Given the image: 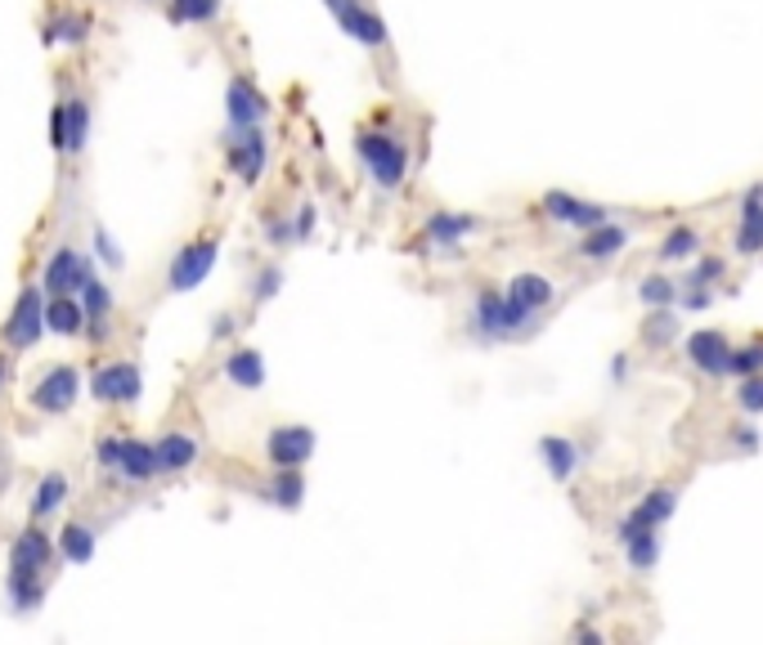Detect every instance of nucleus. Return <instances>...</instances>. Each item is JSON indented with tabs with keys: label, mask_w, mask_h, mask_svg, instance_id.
Masks as SVG:
<instances>
[{
	"label": "nucleus",
	"mask_w": 763,
	"mask_h": 645,
	"mask_svg": "<svg viewBox=\"0 0 763 645\" xmlns=\"http://www.w3.org/2000/svg\"><path fill=\"white\" fill-rule=\"evenodd\" d=\"M355 153H359V162L373 171L378 188H386V194H395V188L405 184V175H409V148L399 144L395 135H386V131H365V135L355 139Z\"/></svg>",
	"instance_id": "obj_1"
},
{
	"label": "nucleus",
	"mask_w": 763,
	"mask_h": 645,
	"mask_svg": "<svg viewBox=\"0 0 763 645\" xmlns=\"http://www.w3.org/2000/svg\"><path fill=\"white\" fill-rule=\"evenodd\" d=\"M471 323H477V332L481 336H490V340H503V336H517V332H526L530 323H534V314L530 310H521L513 296L507 292H499V287H481L477 292V310H471Z\"/></svg>",
	"instance_id": "obj_2"
},
{
	"label": "nucleus",
	"mask_w": 763,
	"mask_h": 645,
	"mask_svg": "<svg viewBox=\"0 0 763 645\" xmlns=\"http://www.w3.org/2000/svg\"><path fill=\"white\" fill-rule=\"evenodd\" d=\"M99 467H108L126 484H144V480L162 475L158 444H144V439H103L99 444Z\"/></svg>",
	"instance_id": "obj_3"
},
{
	"label": "nucleus",
	"mask_w": 763,
	"mask_h": 645,
	"mask_svg": "<svg viewBox=\"0 0 763 645\" xmlns=\"http://www.w3.org/2000/svg\"><path fill=\"white\" fill-rule=\"evenodd\" d=\"M539 215L553 220V224H570V230H598V224L611 220V207L575 198V194H562V188H549V194L539 198Z\"/></svg>",
	"instance_id": "obj_4"
},
{
	"label": "nucleus",
	"mask_w": 763,
	"mask_h": 645,
	"mask_svg": "<svg viewBox=\"0 0 763 645\" xmlns=\"http://www.w3.org/2000/svg\"><path fill=\"white\" fill-rule=\"evenodd\" d=\"M216 256H221V243H216V238H198L189 247H180L175 260H171V270H167V287L171 292L202 287V278L216 270Z\"/></svg>",
	"instance_id": "obj_5"
},
{
	"label": "nucleus",
	"mask_w": 763,
	"mask_h": 645,
	"mask_svg": "<svg viewBox=\"0 0 763 645\" xmlns=\"http://www.w3.org/2000/svg\"><path fill=\"white\" fill-rule=\"evenodd\" d=\"M77 395H82V376H77V368L72 363H59V368H50L41 382L32 386V395H27V404L36 408V412H46V417H59V412H67L72 404H77Z\"/></svg>",
	"instance_id": "obj_6"
},
{
	"label": "nucleus",
	"mask_w": 763,
	"mask_h": 645,
	"mask_svg": "<svg viewBox=\"0 0 763 645\" xmlns=\"http://www.w3.org/2000/svg\"><path fill=\"white\" fill-rule=\"evenodd\" d=\"M46 287H23V296L14 300V310H10V323H5V340L14 350H32L36 340H41L46 327V300H41Z\"/></svg>",
	"instance_id": "obj_7"
},
{
	"label": "nucleus",
	"mask_w": 763,
	"mask_h": 645,
	"mask_svg": "<svg viewBox=\"0 0 763 645\" xmlns=\"http://www.w3.org/2000/svg\"><path fill=\"white\" fill-rule=\"evenodd\" d=\"M687 363H692L701 376H728L733 368V340L723 336L718 327H697L687 332Z\"/></svg>",
	"instance_id": "obj_8"
},
{
	"label": "nucleus",
	"mask_w": 763,
	"mask_h": 645,
	"mask_svg": "<svg viewBox=\"0 0 763 645\" xmlns=\"http://www.w3.org/2000/svg\"><path fill=\"white\" fill-rule=\"evenodd\" d=\"M674 511H678V493H674V488H665V484H661V488H647L642 498H638V507L620 520L615 538H620V547H625L633 534H642V529H661Z\"/></svg>",
	"instance_id": "obj_9"
},
{
	"label": "nucleus",
	"mask_w": 763,
	"mask_h": 645,
	"mask_svg": "<svg viewBox=\"0 0 763 645\" xmlns=\"http://www.w3.org/2000/svg\"><path fill=\"white\" fill-rule=\"evenodd\" d=\"M144 390V376L135 363H103L90 372V395L95 404H135Z\"/></svg>",
	"instance_id": "obj_10"
},
{
	"label": "nucleus",
	"mask_w": 763,
	"mask_h": 645,
	"mask_svg": "<svg viewBox=\"0 0 763 645\" xmlns=\"http://www.w3.org/2000/svg\"><path fill=\"white\" fill-rule=\"evenodd\" d=\"M90 283V260L82 251H72V247H59L50 260H46V278L41 287L50 296H82V287Z\"/></svg>",
	"instance_id": "obj_11"
},
{
	"label": "nucleus",
	"mask_w": 763,
	"mask_h": 645,
	"mask_svg": "<svg viewBox=\"0 0 763 645\" xmlns=\"http://www.w3.org/2000/svg\"><path fill=\"white\" fill-rule=\"evenodd\" d=\"M225 158H230V171H234L243 184H257V179L266 175V162H270V139L261 135V126L234 131Z\"/></svg>",
	"instance_id": "obj_12"
},
{
	"label": "nucleus",
	"mask_w": 763,
	"mask_h": 645,
	"mask_svg": "<svg viewBox=\"0 0 763 645\" xmlns=\"http://www.w3.org/2000/svg\"><path fill=\"white\" fill-rule=\"evenodd\" d=\"M266 458L274 467H306L315 458V431L310 426H274L266 435Z\"/></svg>",
	"instance_id": "obj_13"
},
{
	"label": "nucleus",
	"mask_w": 763,
	"mask_h": 645,
	"mask_svg": "<svg viewBox=\"0 0 763 645\" xmlns=\"http://www.w3.org/2000/svg\"><path fill=\"white\" fill-rule=\"evenodd\" d=\"M225 112H230V126L234 131H251V126H261L270 117V99L251 86L247 77H234L230 90H225Z\"/></svg>",
	"instance_id": "obj_14"
},
{
	"label": "nucleus",
	"mask_w": 763,
	"mask_h": 645,
	"mask_svg": "<svg viewBox=\"0 0 763 645\" xmlns=\"http://www.w3.org/2000/svg\"><path fill=\"white\" fill-rule=\"evenodd\" d=\"M337 23H342V32L350 36V41H359L365 50H382V46L391 41V32H386L382 14H378V10H369L365 0H355V5H346V10L337 14Z\"/></svg>",
	"instance_id": "obj_15"
},
{
	"label": "nucleus",
	"mask_w": 763,
	"mask_h": 645,
	"mask_svg": "<svg viewBox=\"0 0 763 645\" xmlns=\"http://www.w3.org/2000/svg\"><path fill=\"white\" fill-rule=\"evenodd\" d=\"M50 556H54V538L46 534V529H23V534L14 538V551H10V569H41L50 565Z\"/></svg>",
	"instance_id": "obj_16"
},
{
	"label": "nucleus",
	"mask_w": 763,
	"mask_h": 645,
	"mask_svg": "<svg viewBox=\"0 0 763 645\" xmlns=\"http://www.w3.org/2000/svg\"><path fill=\"white\" fill-rule=\"evenodd\" d=\"M477 230H481V215H467V211H431V220H427V238L435 247H454Z\"/></svg>",
	"instance_id": "obj_17"
},
{
	"label": "nucleus",
	"mask_w": 763,
	"mask_h": 645,
	"mask_svg": "<svg viewBox=\"0 0 763 645\" xmlns=\"http://www.w3.org/2000/svg\"><path fill=\"white\" fill-rule=\"evenodd\" d=\"M629 247V234L620 230L615 220H606V224H598V230H584V238H579V256L584 260H593V264H602V260H615Z\"/></svg>",
	"instance_id": "obj_18"
},
{
	"label": "nucleus",
	"mask_w": 763,
	"mask_h": 645,
	"mask_svg": "<svg viewBox=\"0 0 763 645\" xmlns=\"http://www.w3.org/2000/svg\"><path fill=\"white\" fill-rule=\"evenodd\" d=\"M46 327H50L54 336H82V332L90 327L82 296H50V306H46Z\"/></svg>",
	"instance_id": "obj_19"
},
{
	"label": "nucleus",
	"mask_w": 763,
	"mask_h": 645,
	"mask_svg": "<svg viewBox=\"0 0 763 645\" xmlns=\"http://www.w3.org/2000/svg\"><path fill=\"white\" fill-rule=\"evenodd\" d=\"M507 296H513L521 310L539 314V310H549L553 300H557V287H553L549 274H517L513 283H507Z\"/></svg>",
	"instance_id": "obj_20"
},
{
	"label": "nucleus",
	"mask_w": 763,
	"mask_h": 645,
	"mask_svg": "<svg viewBox=\"0 0 763 645\" xmlns=\"http://www.w3.org/2000/svg\"><path fill=\"white\" fill-rule=\"evenodd\" d=\"M539 458H543V467H549L553 480H570L579 471V462H584V452H579L566 435H543L539 439Z\"/></svg>",
	"instance_id": "obj_21"
},
{
	"label": "nucleus",
	"mask_w": 763,
	"mask_h": 645,
	"mask_svg": "<svg viewBox=\"0 0 763 645\" xmlns=\"http://www.w3.org/2000/svg\"><path fill=\"white\" fill-rule=\"evenodd\" d=\"M198 462V439L185 435V431H171L158 439V467L162 475H180V471H189Z\"/></svg>",
	"instance_id": "obj_22"
},
{
	"label": "nucleus",
	"mask_w": 763,
	"mask_h": 645,
	"mask_svg": "<svg viewBox=\"0 0 763 645\" xmlns=\"http://www.w3.org/2000/svg\"><path fill=\"white\" fill-rule=\"evenodd\" d=\"M82 306H86V319H90L86 332H95V340H103L108 336V319H113V292H108L103 278L90 274V283L82 287Z\"/></svg>",
	"instance_id": "obj_23"
},
{
	"label": "nucleus",
	"mask_w": 763,
	"mask_h": 645,
	"mask_svg": "<svg viewBox=\"0 0 763 645\" xmlns=\"http://www.w3.org/2000/svg\"><path fill=\"white\" fill-rule=\"evenodd\" d=\"M225 376H230L234 386H243V390H261L266 386V359H261V350H234L225 359Z\"/></svg>",
	"instance_id": "obj_24"
},
{
	"label": "nucleus",
	"mask_w": 763,
	"mask_h": 645,
	"mask_svg": "<svg viewBox=\"0 0 763 645\" xmlns=\"http://www.w3.org/2000/svg\"><path fill=\"white\" fill-rule=\"evenodd\" d=\"M270 503L283 511H297L306 503V480L301 467H274V484H270Z\"/></svg>",
	"instance_id": "obj_25"
},
{
	"label": "nucleus",
	"mask_w": 763,
	"mask_h": 645,
	"mask_svg": "<svg viewBox=\"0 0 763 645\" xmlns=\"http://www.w3.org/2000/svg\"><path fill=\"white\" fill-rule=\"evenodd\" d=\"M41 596H46V583L36 569H10V605L19 615H32L41 605Z\"/></svg>",
	"instance_id": "obj_26"
},
{
	"label": "nucleus",
	"mask_w": 763,
	"mask_h": 645,
	"mask_svg": "<svg viewBox=\"0 0 763 645\" xmlns=\"http://www.w3.org/2000/svg\"><path fill=\"white\" fill-rule=\"evenodd\" d=\"M90 131V103L86 99H67L63 103V153H82Z\"/></svg>",
	"instance_id": "obj_27"
},
{
	"label": "nucleus",
	"mask_w": 763,
	"mask_h": 645,
	"mask_svg": "<svg viewBox=\"0 0 763 645\" xmlns=\"http://www.w3.org/2000/svg\"><path fill=\"white\" fill-rule=\"evenodd\" d=\"M674 340H678V314H674V306L651 310L647 323H642V346H651V350H669Z\"/></svg>",
	"instance_id": "obj_28"
},
{
	"label": "nucleus",
	"mask_w": 763,
	"mask_h": 645,
	"mask_svg": "<svg viewBox=\"0 0 763 645\" xmlns=\"http://www.w3.org/2000/svg\"><path fill=\"white\" fill-rule=\"evenodd\" d=\"M759 251H763V202H741L737 256H759Z\"/></svg>",
	"instance_id": "obj_29"
},
{
	"label": "nucleus",
	"mask_w": 763,
	"mask_h": 645,
	"mask_svg": "<svg viewBox=\"0 0 763 645\" xmlns=\"http://www.w3.org/2000/svg\"><path fill=\"white\" fill-rule=\"evenodd\" d=\"M59 551H63V560H72V565H86V560H95V529L90 524H63V534H59Z\"/></svg>",
	"instance_id": "obj_30"
},
{
	"label": "nucleus",
	"mask_w": 763,
	"mask_h": 645,
	"mask_svg": "<svg viewBox=\"0 0 763 645\" xmlns=\"http://www.w3.org/2000/svg\"><path fill=\"white\" fill-rule=\"evenodd\" d=\"M63 503H67V475H63V471H50L41 484H36L32 516H36V520H46V516H54Z\"/></svg>",
	"instance_id": "obj_31"
},
{
	"label": "nucleus",
	"mask_w": 763,
	"mask_h": 645,
	"mask_svg": "<svg viewBox=\"0 0 763 645\" xmlns=\"http://www.w3.org/2000/svg\"><path fill=\"white\" fill-rule=\"evenodd\" d=\"M625 556H629V565L638 569V574H651L656 560H661V529H642V534H633L625 543Z\"/></svg>",
	"instance_id": "obj_32"
},
{
	"label": "nucleus",
	"mask_w": 763,
	"mask_h": 645,
	"mask_svg": "<svg viewBox=\"0 0 763 645\" xmlns=\"http://www.w3.org/2000/svg\"><path fill=\"white\" fill-rule=\"evenodd\" d=\"M678 296H682V283L665 278V274H647L638 283V300L647 310H661V306H678Z\"/></svg>",
	"instance_id": "obj_33"
},
{
	"label": "nucleus",
	"mask_w": 763,
	"mask_h": 645,
	"mask_svg": "<svg viewBox=\"0 0 763 645\" xmlns=\"http://www.w3.org/2000/svg\"><path fill=\"white\" fill-rule=\"evenodd\" d=\"M697 251H701V234L692 230V224H674V230L665 234V243H661V260H669V264L697 260Z\"/></svg>",
	"instance_id": "obj_34"
},
{
	"label": "nucleus",
	"mask_w": 763,
	"mask_h": 645,
	"mask_svg": "<svg viewBox=\"0 0 763 645\" xmlns=\"http://www.w3.org/2000/svg\"><path fill=\"white\" fill-rule=\"evenodd\" d=\"M46 36L54 46H82L86 36H90V23L82 18V14H59L50 27H46Z\"/></svg>",
	"instance_id": "obj_35"
},
{
	"label": "nucleus",
	"mask_w": 763,
	"mask_h": 645,
	"mask_svg": "<svg viewBox=\"0 0 763 645\" xmlns=\"http://www.w3.org/2000/svg\"><path fill=\"white\" fill-rule=\"evenodd\" d=\"M216 14H221V0H171L175 23H211Z\"/></svg>",
	"instance_id": "obj_36"
},
{
	"label": "nucleus",
	"mask_w": 763,
	"mask_h": 645,
	"mask_svg": "<svg viewBox=\"0 0 763 645\" xmlns=\"http://www.w3.org/2000/svg\"><path fill=\"white\" fill-rule=\"evenodd\" d=\"M723 274H728V260H723V256H701L692 264V274L682 278V287H710V283H723Z\"/></svg>",
	"instance_id": "obj_37"
},
{
	"label": "nucleus",
	"mask_w": 763,
	"mask_h": 645,
	"mask_svg": "<svg viewBox=\"0 0 763 645\" xmlns=\"http://www.w3.org/2000/svg\"><path fill=\"white\" fill-rule=\"evenodd\" d=\"M754 372H763V340H750V346L733 350L728 376H754Z\"/></svg>",
	"instance_id": "obj_38"
},
{
	"label": "nucleus",
	"mask_w": 763,
	"mask_h": 645,
	"mask_svg": "<svg viewBox=\"0 0 763 645\" xmlns=\"http://www.w3.org/2000/svg\"><path fill=\"white\" fill-rule=\"evenodd\" d=\"M737 404H741V412H746V417H759V412H763V372H754V376H741Z\"/></svg>",
	"instance_id": "obj_39"
},
{
	"label": "nucleus",
	"mask_w": 763,
	"mask_h": 645,
	"mask_svg": "<svg viewBox=\"0 0 763 645\" xmlns=\"http://www.w3.org/2000/svg\"><path fill=\"white\" fill-rule=\"evenodd\" d=\"M279 287H283V270H279V264H266V270L257 274V283H251V300L266 306V300L279 296Z\"/></svg>",
	"instance_id": "obj_40"
},
{
	"label": "nucleus",
	"mask_w": 763,
	"mask_h": 645,
	"mask_svg": "<svg viewBox=\"0 0 763 645\" xmlns=\"http://www.w3.org/2000/svg\"><path fill=\"white\" fill-rule=\"evenodd\" d=\"M95 251H99V260H103V264H113V270H122V247L113 243V234H108V230H95Z\"/></svg>",
	"instance_id": "obj_41"
},
{
	"label": "nucleus",
	"mask_w": 763,
	"mask_h": 645,
	"mask_svg": "<svg viewBox=\"0 0 763 645\" xmlns=\"http://www.w3.org/2000/svg\"><path fill=\"white\" fill-rule=\"evenodd\" d=\"M678 306H682V310H710V306H714V292H710V287H682Z\"/></svg>",
	"instance_id": "obj_42"
},
{
	"label": "nucleus",
	"mask_w": 763,
	"mask_h": 645,
	"mask_svg": "<svg viewBox=\"0 0 763 645\" xmlns=\"http://www.w3.org/2000/svg\"><path fill=\"white\" fill-rule=\"evenodd\" d=\"M728 439H733V448H737V452H759V431H754L750 422L733 426V435H728Z\"/></svg>",
	"instance_id": "obj_43"
},
{
	"label": "nucleus",
	"mask_w": 763,
	"mask_h": 645,
	"mask_svg": "<svg viewBox=\"0 0 763 645\" xmlns=\"http://www.w3.org/2000/svg\"><path fill=\"white\" fill-rule=\"evenodd\" d=\"M50 144H54V153H63V103H54L50 112Z\"/></svg>",
	"instance_id": "obj_44"
},
{
	"label": "nucleus",
	"mask_w": 763,
	"mask_h": 645,
	"mask_svg": "<svg viewBox=\"0 0 763 645\" xmlns=\"http://www.w3.org/2000/svg\"><path fill=\"white\" fill-rule=\"evenodd\" d=\"M315 215H319L315 207H301V211H297V224H293L297 238H310V234H315Z\"/></svg>",
	"instance_id": "obj_45"
},
{
	"label": "nucleus",
	"mask_w": 763,
	"mask_h": 645,
	"mask_svg": "<svg viewBox=\"0 0 763 645\" xmlns=\"http://www.w3.org/2000/svg\"><path fill=\"white\" fill-rule=\"evenodd\" d=\"M238 327V319L234 314H221V319H216V327H211V336H230Z\"/></svg>",
	"instance_id": "obj_46"
},
{
	"label": "nucleus",
	"mask_w": 763,
	"mask_h": 645,
	"mask_svg": "<svg viewBox=\"0 0 763 645\" xmlns=\"http://www.w3.org/2000/svg\"><path fill=\"white\" fill-rule=\"evenodd\" d=\"M611 376H615V382H625V376H629V363H625V355H615V363H611Z\"/></svg>",
	"instance_id": "obj_47"
},
{
	"label": "nucleus",
	"mask_w": 763,
	"mask_h": 645,
	"mask_svg": "<svg viewBox=\"0 0 763 645\" xmlns=\"http://www.w3.org/2000/svg\"><path fill=\"white\" fill-rule=\"evenodd\" d=\"M741 202H763V184H754V188H746V198Z\"/></svg>",
	"instance_id": "obj_48"
},
{
	"label": "nucleus",
	"mask_w": 763,
	"mask_h": 645,
	"mask_svg": "<svg viewBox=\"0 0 763 645\" xmlns=\"http://www.w3.org/2000/svg\"><path fill=\"white\" fill-rule=\"evenodd\" d=\"M5 372H10V363H5V359H0V386H5Z\"/></svg>",
	"instance_id": "obj_49"
}]
</instances>
